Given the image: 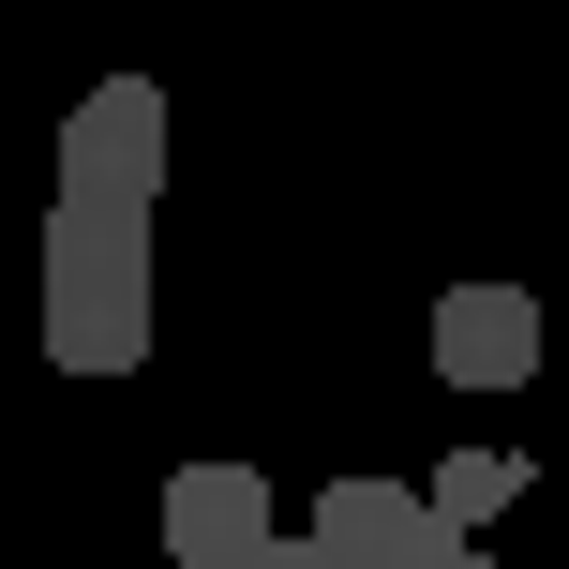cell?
Instances as JSON below:
<instances>
[{
    "label": "cell",
    "instance_id": "obj_1",
    "mask_svg": "<svg viewBox=\"0 0 569 569\" xmlns=\"http://www.w3.org/2000/svg\"><path fill=\"white\" fill-rule=\"evenodd\" d=\"M46 360L60 375H136L150 360V226L46 210Z\"/></svg>",
    "mask_w": 569,
    "mask_h": 569
},
{
    "label": "cell",
    "instance_id": "obj_2",
    "mask_svg": "<svg viewBox=\"0 0 569 569\" xmlns=\"http://www.w3.org/2000/svg\"><path fill=\"white\" fill-rule=\"evenodd\" d=\"M150 196H166V90H150V76H106L76 120H60V210L150 226Z\"/></svg>",
    "mask_w": 569,
    "mask_h": 569
},
{
    "label": "cell",
    "instance_id": "obj_3",
    "mask_svg": "<svg viewBox=\"0 0 569 569\" xmlns=\"http://www.w3.org/2000/svg\"><path fill=\"white\" fill-rule=\"evenodd\" d=\"M166 555L180 569H270L284 555L270 480H256V465H180V480H166Z\"/></svg>",
    "mask_w": 569,
    "mask_h": 569
},
{
    "label": "cell",
    "instance_id": "obj_4",
    "mask_svg": "<svg viewBox=\"0 0 569 569\" xmlns=\"http://www.w3.org/2000/svg\"><path fill=\"white\" fill-rule=\"evenodd\" d=\"M300 540L330 569H450V525H435V495H405V480H330Z\"/></svg>",
    "mask_w": 569,
    "mask_h": 569
},
{
    "label": "cell",
    "instance_id": "obj_5",
    "mask_svg": "<svg viewBox=\"0 0 569 569\" xmlns=\"http://www.w3.org/2000/svg\"><path fill=\"white\" fill-rule=\"evenodd\" d=\"M540 360H555V330H540L525 284H450V300H435V375H450V390H525Z\"/></svg>",
    "mask_w": 569,
    "mask_h": 569
},
{
    "label": "cell",
    "instance_id": "obj_6",
    "mask_svg": "<svg viewBox=\"0 0 569 569\" xmlns=\"http://www.w3.org/2000/svg\"><path fill=\"white\" fill-rule=\"evenodd\" d=\"M510 495H525L510 450H450V465H435V525H450V540H465V525H495Z\"/></svg>",
    "mask_w": 569,
    "mask_h": 569
},
{
    "label": "cell",
    "instance_id": "obj_7",
    "mask_svg": "<svg viewBox=\"0 0 569 569\" xmlns=\"http://www.w3.org/2000/svg\"><path fill=\"white\" fill-rule=\"evenodd\" d=\"M270 569H330V555H315V540H284V555H270Z\"/></svg>",
    "mask_w": 569,
    "mask_h": 569
},
{
    "label": "cell",
    "instance_id": "obj_8",
    "mask_svg": "<svg viewBox=\"0 0 569 569\" xmlns=\"http://www.w3.org/2000/svg\"><path fill=\"white\" fill-rule=\"evenodd\" d=\"M540 569H569V555H540Z\"/></svg>",
    "mask_w": 569,
    "mask_h": 569
}]
</instances>
